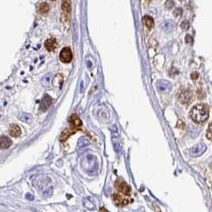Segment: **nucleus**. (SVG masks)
<instances>
[{
  "label": "nucleus",
  "mask_w": 212,
  "mask_h": 212,
  "mask_svg": "<svg viewBox=\"0 0 212 212\" xmlns=\"http://www.w3.org/2000/svg\"><path fill=\"white\" fill-rule=\"evenodd\" d=\"M185 42L187 44H190V43H192L193 42V38L192 37L191 35H187L186 37H185Z\"/></svg>",
  "instance_id": "nucleus-25"
},
{
  "label": "nucleus",
  "mask_w": 212,
  "mask_h": 212,
  "mask_svg": "<svg viewBox=\"0 0 212 212\" xmlns=\"http://www.w3.org/2000/svg\"><path fill=\"white\" fill-rule=\"evenodd\" d=\"M174 6H175V3H174L173 0H167L165 3V7L168 10H171L172 8H173Z\"/></svg>",
  "instance_id": "nucleus-21"
},
{
  "label": "nucleus",
  "mask_w": 212,
  "mask_h": 212,
  "mask_svg": "<svg viewBox=\"0 0 212 212\" xmlns=\"http://www.w3.org/2000/svg\"><path fill=\"white\" fill-rule=\"evenodd\" d=\"M115 187L120 192L123 193L125 196H130V187L127 183H125L124 180L119 179L115 182Z\"/></svg>",
  "instance_id": "nucleus-2"
},
{
  "label": "nucleus",
  "mask_w": 212,
  "mask_h": 212,
  "mask_svg": "<svg viewBox=\"0 0 212 212\" xmlns=\"http://www.w3.org/2000/svg\"><path fill=\"white\" fill-rule=\"evenodd\" d=\"M49 10V5L46 3H42L39 6V12L41 14H45Z\"/></svg>",
  "instance_id": "nucleus-17"
},
{
  "label": "nucleus",
  "mask_w": 212,
  "mask_h": 212,
  "mask_svg": "<svg viewBox=\"0 0 212 212\" xmlns=\"http://www.w3.org/2000/svg\"><path fill=\"white\" fill-rule=\"evenodd\" d=\"M11 145H12V141L10 138H8L7 136L0 137V149H6L9 148Z\"/></svg>",
  "instance_id": "nucleus-8"
},
{
  "label": "nucleus",
  "mask_w": 212,
  "mask_h": 212,
  "mask_svg": "<svg viewBox=\"0 0 212 212\" xmlns=\"http://www.w3.org/2000/svg\"><path fill=\"white\" fill-rule=\"evenodd\" d=\"M59 76L60 75H57L54 77V79H52V84L54 85L55 87H60L62 83H63V77L61 76L59 80Z\"/></svg>",
  "instance_id": "nucleus-18"
},
{
  "label": "nucleus",
  "mask_w": 212,
  "mask_h": 212,
  "mask_svg": "<svg viewBox=\"0 0 212 212\" xmlns=\"http://www.w3.org/2000/svg\"><path fill=\"white\" fill-rule=\"evenodd\" d=\"M192 98V94L189 91H184L180 95L179 100L183 104H187L191 102Z\"/></svg>",
  "instance_id": "nucleus-7"
},
{
  "label": "nucleus",
  "mask_w": 212,
  "mask_h": 212,
  "mask_svg": "<svg viewBox=\"0 0 212 212\" xmlns=\"http://www.w3.org/2000/svg\"><path fill=\"white\" fill-rule=\"evenodd\" d=\"M181 1H183V0H181Z\"/></svg>",
  "instance_id": "nucleus-28"
},
{
  "label": "nucleus",
  "mask_w": 212,
  "mask_h": 212,
  "mask_svg": "<svg viewBox=\"0 0 212 212\" xmlns=\"http://www.w3.org/2000/svg\"><path fill=\"white\" fill-rule=\"evenodd\" d=\"M77 130L76 129H69V130H64L63 133H62V134L61 136V141H64L65 140H67V138L70 136L71 134H74L75 132Z\"/></svg>",
  "instance_id": "nucleus-13"
},
{
  "label": "nucleus",
  "mask_w": 212,
  "mask_h": 212,
  "mask_svg": "<svg viewBox=\"0 0 212 212\" xmlns=\"http://www.w3.org/2000/svg\"><path fill=\"white\" fill-rule=\"evenodd\" d=\"M69 122H71V125L73 126V128L77 129L78 127H80L82 125V122L80 119V118L78 117L76 114H73L70 116L69 118Z\"/></svg>",
  "instance_id": "nucleus-10"
},
{
  "label": "nucleus",
  "mask_w": 212,
  "mask_h": 212,
  "mask_svg": "<svg viewBox=\"0 0 212 212\" xmlns=\"http://www.w3.org/2000/svg\"><path fill=\"white\" fill-rule=\"evenodd\" d=\"M18 119H20L23 122H31V118H30V116L29 115H27V114H25V113H23L22 115H20L18 116Z\"/></svg>",
  "instance_id": "nucleus-19"
},
{
  "label": "nucleus",
  "mask_w": 212,
  "mask_h": 212,
  "mask_svg": "<svg viewBox=\"0 0 212 212\" xmlns=\"http://www.w3.org/2000/svg\"><path fill=\"white\" fill-rule=\"evenodd\" d=\"M207 138H208V140L211 141V123H209L208 130H207Z\"/></svg>",
  "instance_id": "nucleus-23"
},
{
  "label": "nucleus",
  "mask_w": 212,
  "mask_h": 212,
  "mask_svg": "<svg viewBox=\"0 0 212 212\" xmlns=\"http://www.w3.org/2000/svg\"><path fill=\"white\" fill-rule=\"evenodd\" d=\"M57 41H56V39L54 38L48 39V40L45 42V48L49 52L54 51L55 49L57 48Z\"/></svg>",
  "instance_id": "nucleus-9"
},
{
  "label": "nucleus",
  "mask_w": 212,
  "mask_h": 212,
  "mask_svg": "<svg viewBox=\"0 0 212 212\" xmlns=\"http://www.w3.org/2000/svg\"><path fill=\"white\" fill-rule=\"evenodd\" d=\"M52 104V98L48 95H45V96L43 97L42 102H41V105H40V110L42 111H46L50 107Z\"/></svg>",
  "instance_id": "nucleus-6"
},
{
  "label": "nucleus",
  "mask_w": 212,
  "mask_h": 212,
  "mask_svg": "<svg viewBox=\"0 0 212 212\" xmlns=\"http://www.w3.org/2000/svg\"><path fill=\"white\" fill-rule=\"evenodd\" d=\"M61 8L64 12L65 13H70L71 11V1L70 0H64L62 5H61Z\"/></svg>",
  "instance_id": "nucleus-15"
},
{
  "label": "nucleus",
  "mask_w": 212,
  "mask_h": 212,
  "mask_svg": "<svg viewBox=\"0 0 212 212\" xmlns=\"http://www.w3.org/2000/svg\"><path fill=\"white\" fill-rule=\"evenodd\" d=\"M207 150V146L204 144H199V145L194 146L192 148L190 149V154L192 157H199L200 155H202V153H204L205 151Z\"/></svg>",
  "instance_id": "nucleus-4"
},
{
  "label": "nucleus",
  "mask_w": 212,
  "mask_h": 212,
  "mask_svg": "<svg viewBox=\"0 0 212 212\" xmlns=\"http://www.w3.org/2000/svg\"><path fill=\"white\" fill-rule=\"evenodd\" d=\"M52 1H56V0H52Z\"/></svg>",
  "instance_id": "nucleus-27"
},
{
  "label": "nucleus",
  "mask_w": 212,
  "mask_h": 212,
  "mask_svg": "<svg viewBox=\"0 0 212 212\" xmlns=\"http://www.w3.org/2000/svg\"><path fill=\"white\" fill-rule=\"evenodd\" d=\"M191 77H192V80H197L198 79V77H199V73L198 72H193L192 74L191 75Z\"/></svg>",
  "instance_id": "nucleus-26"
},
{
  "label": "nucleus",
  "mask_w": 212,
  "mask_h": 212,
  "mask_svg": "<svg viewBox=\"0 0 212 212\" xmlns=\"http://www.w3.org/2000/svg\"><path fill=\"white\" fill-rule=\"evenodd\" d=\"M170 21H168V22H165L162 24V28L165 30V31H170L172 29H173L172 27H170Z\"/></svg>",
  "instance_id": "nucleus-20"
},
{
  "label": "nucleus",
  "mask_w": 212,
  "mask_h": 212,
  "mask_svg": "<svg viewBox=\"0 0 212 212\" xmlns=\"http://www.w3.org/2000/svg\"><path fill=\"white\" fill-rule=\"evenodd\" d=\"M144 22H145V26L148 27L149 29H151L152 27L154 25V21L153 19V18H151L150 16H146L144 17Z\"/></svg>",
  "instance_id": "nucleus-16"
},
{
  "label": "nucleus",
  "mask_w": 212,
  "mask_h": 212,
  "mask_svg": "<svg viewBox=\"0 0 212 212\" xmlns=\"http://www.w3.org/2000/svg\"><path fill=\"white\" fill-rule=\"evenodd\" d=\"M52 73H48L45 76V77L43 78V80L42 81V85L45 87H48L49 85L51 84V80H52Z\"/></svg>",
  "instance_id": "nucleus-14"
},
{
  "label": "nucleus",
  "mask_w": 212,
  "mask_h": 212,
  "mask_svg": "<svg viewBox=\"0 0 212 212\" xmlns=\"http://www.w3.org/2000/svg\"><path fill=\"white\" fill-rule=\"evenodd\" d=\"M60 60L61 62L65 63V64L70 63L72 60V53L70 48L65 47L61 50V53H60Z\"/></svg>",
  "instance_id": "nucleus-3"
},
{
  "label": "nucleus",
  "mask_w": 212,
  "mask_h": 212,
  "mask_svg": "<svg viewBox=\"0 0 212 212\" xmlns=\"http://www.w3.org/2000/svg\"><path fill=\"white\" fill-rule=\"evenodd\" d=\"M114 201L115 202L116 205L118 206H125L126 204H128L129 203V200L126 199H124V198H122V196L119 195V194H115L114 195Z\"/></svg>",
  "instance_id": "nucleus-12"
},
{
  "label": "nucleus",
  "mask_w": 212,
  "mask_h": 212,
  "mask_svg": "<svg viewBox=\"0 0 212 212\" xmlns=\"http://www.w3.org/2000/svg\"><path fill=\"white\" fill-rule=\"evenodd\" d=\"M180 26H181L182 29H188V27H189V22H188L187 21H183V22H182V23L180 24Z\"/></svg>",
  "instance_id": "nucleus-24"
},
{
  "label": "nucleus",
  "mask_w": 212,
  "mask_h": 212,
  "mask_svg": "<svg viewBox=\"0 0 212 212\" xmlns=\"http://www.w3.org/2000/svg\"><path fill=\"white\" fill-rule=\"evenodd\" d=\"M9 134L13 137H19L22 132H21V128L19 127V125H16V124H13L10 126L9 128Z\"/></svg>",
  "instance_id": "nucleus-11"
},
{
  "label": "nucleus",
  "mask_w": 212,
  "mask_h": 212,
  "mask_svg": "<svg viewBox=\"0 0 212 212\" xmlns=\"http://www.w3.org/2000/svg\"><path fill=\"white\" fill-rule=\"evenodd\" d=\"M182 13H183V10L181 8H177L176 10H174L173 12V15L176 17H179L182 15Z\"/></svg>",
  "instance_id": "nucleus-22"
},
{
  "label": "nucleus",
  "mask_w": 212,
  "mask_h": 212,
  "mask_svg": "<svg viewBox=\"0 0 212 212\" xmlns=\"http://www.w3.org/2000/svg\"><path fill=\"white\" fill-rule=\"evenodd\" d=\"M157 88L161 92L167 93L169 92L172 89V84L168 81L160 80L157 84Z\"/></svg>",
  "instance_id": "nucleus-5"
},
{
  "label": "nucleus",
  "mask_w": 212,
  "mask_h": 212,
  "mask_svg": "<svg viewBox=\"0 0 212 212\" xmlns=\"http://www.w3.org/2000/svg\"><path fill=\"white\" fill-rule=\"evenodd\" d=\"M190 115L193 122L197 124L203 123L207 120L209 117L208 106L205 103L197 104L192 109Z\"/></svg>",
  "instance_id": "nucleus-1"
}]
</instances>
